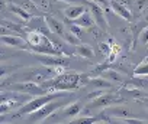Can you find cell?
Masks as SVG:
<instances>
[{
    "label": "cell",
    "mask_w": 148,
    "mask_h": 124,
    "mask_svg": "<svg viewBox=\"0 0 148 124\" xmlns=\"http://www.w3.org/2000/svg\"><path fill=\"white\" fill-rule=\"evenodd\" d=\"M82 82V75L77 74V72H62V74H58L55 75L54 78L51 80H47L41 84V87L49 92V91H70V90H77L79 85Z\"/></svg>",
    "instance_id": "6da1fadb"
},
{
    "label": "cell",
    "mask_w": 148,
    "mask_h": 124,
    "mask_svg": "<svg viewBox=\"0 0 148 124\" xmlns=\"http://www.w3.org/2000/svg\"><path fill=\"white\" fill-rule=\"evenodd\" d=\"M61 107H64V104L62 102H58V101H49L48 104H45L44 107H41L39 110H36V111H34V113H31V115H29V121L31 123H39V121H45L52 113H55L58 108H61Z\"/></svg>",
    "instance_id": "7a4b0ae2"
},
{
    "label": "cell",
    "mask_w": 148,
    "mask_h": 124,
    "mask_svg": "<svg viewBox=\"0 0 148 124\" xmlns=\"http://www.w3.org/2000/svg\"><path fill=\"white\" fill-rule=\"evenodd\" d=\"M55 97H58L57 94H48L45 97H38V98H34V100H29L28 102H25L21 108H19V114H31L36 110H39L41 107H44L45 104H48L49 101L55 100Z\"/></svg>",
    "instance_id": "3957f363"
},
{
    "label": "cell",
    "mask_w": 148,
    "mask_h": 124,
    "mask_svg": "<svg viewBox=\"0 0 148 124\" xmlns=\"http://www.w3.org/2000/svg\"><path fill=\"white\" fill-rule=\"evenodd\" d=\"M10 91H15V92H23V94H29V95H42L45 94L47 91L41 87V84L38 82H34V81H28V82H16L10 87Z\"/></svg>",
    "instance_id": "277c9868"
},
{
    "label": "cell",
    "mask_w": 148,
    "mask_h": 124,
    "mask_svg": "<svg viewBox=\"0 0 148 124\" xmlns=\"http://www.w3.org/2000/svg\"><path fill=\"white\" fill-rule=\"evenodd\" d=\"M122 101H123L122 97H116L112 94H102L100 97L92 100V102L87 105V108H106V107H110V105L122 102Z\"/></svg>",
    "instance_id": "5b68a950"
},
{
    "label": "cell",
    "mask_w": 148,
    "mask_h": 124,
    "mask_svg": "<svg viewBox=\"0 0 148 124\" xmlns=\"http://www.w3.org/2000/svg\"><path fill=\"white\" fill-rule=\"evenodd\" d=\"M87 6L90 7V12H92V15L95 18V22H96L97 28L102 29V30H108V20H106L103 7H100V5L96 3V2H93V0H89Z\"/></svg>",
    "instance_id": "8992f818"
},
{
    "label": "cell",
    "mask_w": 148,
    "mask_h": 124,
    "mask_svg": "<svg viewBox=\"0 0 148 124\" xmlns=\"http://www.w3.org/2000/svg\"><path fill=\"white\" fill-rule=\"evenodd\" d=\"M38 61L47 67H67L70 61L67 58H62L60 55H48V53H38Z\"/></svg>",
    "instance_id": "52a82bcc"
},
{
    "label": "cell",
    "mask_w": 148,
    "mask_h": 124,
    "mask_svg": "<svg viewBox=\"0 0 148 124\" xmlns=\"http://www.w3.org/2000/svg\"><path fill=\"white\" fill-rule=\"evenodd\" d=\"M25 39H26V42L29 43V46L32 48V49H36V48H39L44 42H45V39H47V36L42 33V32H39V30H31V32H28L26 35H25Z\"/></svg>",
    "instance_id": "ba28073f"
},
{
    "label": "cell",
    "mask_w": 148,
    "mask_h": 124,
    "mask_svg": "<svg viewBox=\"0 0 148 124\" xmlns=\"http://www.w3.org/2000/svg\"><path fill=\"white\" fill-rule=\"evenodd\" d=\"M110 9H112L118 16H121L122 19H125V20H132V13H131V10H129L123 3H121L119 0H110Z\"/></svg>",
    "instance_id": "9c48e42d"
},
{
    "label": "cell",
    "mask_w": 148,
    "mask_h": 124,
    "mask_svg": "<svg viewBox=\"0 0 148 124\" xmlns=\"http://www.w3.org/2000/svg\"><path fill=\"white\" fill-rule=\"evenodd\" d=\"M45 23H47V26H48V30L49 32H52L54 35H58V36H64V25L60 22V20H57V19H54L52 16H45Z\"/></svg>",
    "instance_id": "30bf717a"
},
{
    "label": "cell",
    "mask_w": 148,
    "mask_h": 124,
    "mask_svg": "<svg viewBox=\"0 0 148 124\" xmlns=\"http://www.w3.org/2000/svg\"><path fill=\"white\" fill-rule=\"evenodd\" d=\"M73 23H76V25H79L80 28H84V29H89V30H92V28H95V25H96V22H95V18H93V15H92V12H84L79 19H76V20H73Z\"/></svg>",
    "instance_id": "8fae6325"
},
{
    "label": "cell",
    "mask_w": 148,
    "mask_h": 124,
    "mask_svg": "<svg viewBox=\"0 0 148 124\" xmlns=\"http://www.w3.org/2000/svg\"><path fill=\"white\" fill-rule=\"evenodd\" d=\"M2 42L5 45H9V46H15V48H21V49H28L29 43L26 42V39L23 40L22 38L19 36H8V35H3L2 36Z\"/></svg>",
    "instance_id": "7c38bea8"
},
{
    "label": "cell",
    "mask_w": 148,
    "mask_h": 124,
    "mask_svg": "<svg viewBox=\"0 0 148 124\" xmlns=\"http://www.w3.org/2000/svg\"><path fill=\"white\" fill-rule=\"evenodd\" d=\"M62 12H64V16L67 20H76L86 12V7L84 6H68Z\"/></svg>",
    "instance_id": "4fadbf2b"
},
{
    "label": "cell",
    "mask_w": 148,
    "mask_h": 124,
    "mask_svg": "<svg viewBox=\"0 0 148 124\" xmlns=\"http://www.w3.org/2000/svg\"><path fill=\"white\" fill-rule=\"evenodd\" d=\"M80 111H82V104L79 101H76V102H71V104L65 105L64 115L65 117H76L77 114H80Z\"/></svg>",
    "instance_id": "5bb4252c"
},
{
    "label": "cell",
    "mask_w": 148,
    "mask_h": 124,
    "mask_svg": "<svg viewBox=\"0 0 148 124\" xmlns=\"http://www.w3.org/2000/svg\"><path fill=\"white\" fill-rule=\"evenodd\" d=\"M9 10L12 12V13H15L16 16H19L21 19H23V20H31V13L26 10V9H23L22 6L19 7V6H15V5H9Z\"/></svg>",
    "instance_id": "9a60e30c"
},
{
    "label": "cell",
    "mask_w": 148,
    "mask_h": 124,
    "mask_svg": "<svg viewBox=\"0 0 148 124\" xmlns=\"http://www.w3.org/2000/svg\"><path fill=\"white\" fill-rule=\"evenodd\" d=\"M76 53L80 55L82 58L90 59V58H93V48L89 46V45H83V43H80V45L76 46Z\"/></svg>",
    "instance_id": "2e32d148"
},
{
    "label": "cell",
    "mask_w": 148,
    "mask_h": 124,
    "mask_svg": "<svg viewBox=\"0 0 148 124\" xmlns=\"http://www.w3.org/2000/svg\"><path fill=\"white\" fill-rule=\"evenodd\" d=\"M89 85H93L96 88H110L112 87V82L109 80H105V77H96V78H92L89 80Z\"/></svg>",
    "instance_id": "e0dca14e"
},
{
    "label": "cell",
    "mask_w": 148,
    "mask_h": 124,
    "mask_svg": "<svg viewBox=\"0 0 148 124\" xmlns=\"http://www.w3.org/2000/svg\"><path fill=\"white\" fill-rule=\"evenodd\" d=\"M110 115H115L116 118H126V117H129V111H128V108H123V107H116V108H110L109 111H108Z\"/></svg>",
    "instance_id": "ac0fdd59"
},
{
    "label": "cell",
    "mask_w": 148,
    "mask_h": 124,
    "mask_svg": "<svg viewBox=\"0 0 148 124\" xmlns=\"http://www.w3.org/2000/svg\"><path fill=\"white\" fill-rule=\"evenodd\" d=\"M103 77H106L108 80L116 81V82H123V77H122L119 72L113 71V69H106V71L103 72Z\"/></svg>",
    "instance_id": "d6986e66"
},
{
    "label": "cell",
    "mask_w": 148,
    "mask_h": 124,
    "mask_svg": "<svg viewBox=\"0 0 148 124\" xmlns=\"http://www.w3.org/2000/svg\"><path fill=\"white\" fill-rule=\"evenodd\" d=\"M62 39L65 40V42H68L70 45H74V46H77V45H80V38L77 36V35H74L71 30L70 32H67V33H64V36H62Z\"/></svg>",
    "instance_id": "ffe728a7"
},
{
    "label": "cell",
    "mask_w": 148,
    "mask_h": 124,
    "mask_svg": "<svg viewBox=\"0 0 148 124\" xmlns=\"http://www.w3.org/2000/svg\"><path fill=\"white\" fill-rule=\"evenodd\" d=\"M32 2L42 12H49L51 10V0H32Z\"/></svg>",
    "instance_id": "44dd1931"
},
{
    "label": "cell",
    "mask_w": 148,
    "mask_h": 124,
    "mask_svg": "<svg viewBox=\"0 0 148 124\" xmlns=\"http://www.w3.org/2000/svg\"><path fill=\"white\" fill-rule=\"evenodd\" d=\"M134 74L136 77H148V62H144L142 65L136 67L135 71H134Z\"/></svg>",
    "instance_id": "7402d4cb"
},
{
    "label": "cell",
    "mask_w": 148,
    "mask_h": 124,
    "mask_svg": "<svg viewBox=\"0 0 148 124\" xmlns=\"http://www.w3.org/2000/svg\"><path fill=\"white\" fill-rule=\"evenodd\" d=\"M2 25H3V26H8V28L10 29V32L23 33V29H22L19 25H16V23H12V22H6V20H3V22H2Z\"/></svg>",
    "instance_id": "603a6c76"
},
{
    "label": "cell",
    "mask_w": 148,
    "mask_h": 124,
    "mask_svg": "<svg viewBox=\"0 0 148 124\" xmlns=\"http://www.w3.org/2000/svg\"><path fill=\"white\" fill-rule=\"evenodd\" d=\"M73 123L76 124H84V123H89V124H93V123H99V117H82L79 120H73Z\"/></svg>",
    "instance_id": "cb8c5ba5"
},
{
    "label": "cell",
    "mask_w": 148,
    "mask_h": 124,
    "mask_svg": "<svg viewBox=\"0 0 148 124\" xmlns=\"http://www.w3.org/2000/svg\"><path fill=\"white\" fill-rule=\"evenodd\" d=\"M121 123H126V124H142L144 121H142V120H138V118L126 117V118H121Z\"/></svg>",
    "instance_id": "d4e9b609"
},
{
    "label": "cell",
    "mask_w": 148,
    "mask_h": 124,
    "mask_svg": "<svg viewBox=\"0 0 148 124\" xmlns=\"http://www.w3.org/2000/svg\"><path fill=\"white\" fill-rule=\"evenodd\" d=\"M99 46H100V51H102V53H103L105 56H109V55H110V52H112V48H110L108 43H100Z\"/></svg>",
    "instance_id": "484cf974"
},
{
    "label": "cell",
    "mask_w": 148,
    "mask_h": 124,
    "mask_svg": "<svg viewBox=\"0 0 148 124\" xmlns=\"http://www.w3.org/2000/svg\"><path fill=\"white\" fill-rule=\"evenodd\" d=\"M70 30H71L74 35H77L79 38H82V29H80V26H79V25H76V23L70 25Z\"/></svg>",
    "instance_id": "4316f807"
},
{
    "label": "cell",
    "mask_w": 148,
    "mask_h": 124,
    "mask_svg": "<svg viewBox=\"0 0 148 124\" xmlns=\"http://www.w3.org/2000/svg\"><path fill=\"white\" fill-rule=\"evenodd\" d=\"M102 94H105L103 91H102V88L99 90V91H95V92H90L89 95H87V100L89 101H92V100H95V98H97V97H100Z\"/></svg>",
    "instance_id": "83f0119b"
},
{
    "label": "cell",
    "mask_w": 148,
    "mask_h": 124,
    "mask_svg": "<svg viewBox=\"0 0 148 124\" xmlns=\"http://www.w3.org/2000/svg\"><path fill=\"white\" fill-rule=\"evenodd\" d=\"M141 40L142 43H148V28H145L141 33Z\"/></svg>",
    "instance_id": "f1b7e54d"
},
{
    "label": "cell",
    "mask_w": 148,
    "mask_h": 124,
    "mask_svg": "<svg viewBox=\"0 0 148 124\" xmlns=\"http://www.w3.org/2000/svg\"><path fill=\"white\" fill-rule=\"evenodd\" d=\"M141 101H142V102H144V104L148 107V98H144V100H141Z\"/></svg>",
    "instance_id": "f546056e"
},
{
    "label": "cell",
    "mask_w": 148,
    "mask_h": 124,
    "mask_svg": "<svg viewBox=\"0 0 148 124\" xmlns=\"http://www.w3.org/2000/svg\"><path fill=\"white\" fill-rule=\"evenodd\" d=\"M147 19H148V15H147Z\"/></svg>",
    "instance_id": "4dcf8cb0"
}]
</instances>
